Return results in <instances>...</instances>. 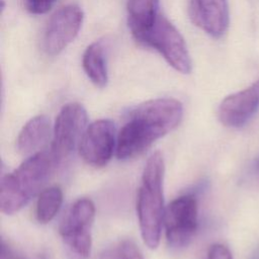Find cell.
I'll return each instance as SVG.
<instances>
[{"label": "cell", "mask_w": 259, "mask_h": 259, "mask_svg": "<svg viewBox=\"0 0 259 259\" xmlns=\"http://www.w3.org/2000/svg\"><path fill=\"white\" fill-rule=\"evenodd\" d=\"M183 116L182 103L156 98L134 108L116 138V156L127 160L142 154L154 142L173 131Z\"/></svg>", "instance_id": "6da1fadb"}, {"label": "cell", "mask_w": 259, "mask_h": 259, "mask_svg": "<svg viewBox=\"0 0 259 259\" xmlns=\"http://www.w3.org/2000/svg\"><path fill=\"white\" fill-rule=\"evenodd\" d=\"M58 164L51 150L38 151L4 175L0 183L1 211L13 214L21 209L41 189Z\"/></svg>", "instance_id": "7a4b0ae2"}, {"label": "cell", "mask_w": 259, "mask_h": 259, "mask_svg": "<svg viewBox=\"0 0 259 259\" xmlns=\"http://www.w3.org/2000/svg\"><path fill=\"white\" fill-rule=\"evenodd\" d=\"M164 173L163 155L156 152L151 155L145 165L137 200L141 235L144 243L150 249L158 247L164 222Z\"/></svg>", "instance_id": "3957f363"}, {"label": "cell", "mask_w": 259, "mask_h": 259, "mask_svg": "<svg viewBox=\"0 0 259 259\" xmlns=\"http://www.w3.org/2000/svg\"><path fill=\"white\" fill-rule=\"evenodd\" d=\"M135 39L156 50L176 71L182 74L191 72L192 62L187 45L179 30L165 16L159 14L153 25Z\"/></svg>", "instance_id": "277c9868"}, {"label": "cell", "mask_w": 259, "mask_h": 259, "mask_svg": "<svg viewBox=\"0 0 259 259\" xmlns=\"http://www.w3.org/2000/svg\"><path fill=\"white\" fill-rule=\"evenodd\" d=\"M87 111L78 102L65 104L55 121L51 151L60 163L80 144L87 128Z\"/></svg>", "instance_id": "5b68a950"}, {"label": "cell", "mask_w": 259, "mask_h": 259, "mask_svg": "<svg viewBox=\"0 0 259 259\" xmlns=\"http://www.w3.org/2000/svg\"><path fill=\"white\" fill-rule=\"evenodd\" d=\"M84 19L83 10L75 4L61 7L50 18L42 34L41 49L47 56H57L77 36Z\"/></svg>", "instance_id": "8992f818"}, {"label": "cell", "mask_w": 259, "mask_h": 259, "mask_svg": "<svg viewBox=\"0 0 259 259\" xmlns=\"http://www.w3.org/2000/svg\"><path fill=\"white\" fill-rule=\"evenodd\" d=\"M165 233L168 243L175 248L186 246L197 228V200L183 195L172 200L165 209Z\"/></svg>", "instance_id": "52a82bcc"}, {"label": "cell", "mask_w": 259, "mask_h": 259, "mask_svg": "<svg viewBox=\"0 0 259 259\" xmlns=\"http://www.w3.org/2000/svg\"><path fill=\"white\" fill-rule=\"evenodd\" d=\"M115 146L114 123L109 119H98L85 130L79 144V153L88 165L102 167L111 159Z\"/></svg>", "instance_id": "ba28073f"}, {"label": "cell", "mask_w": 259, "mask_h": 259, "mask_svg": "<svg viewBox=\"0 0 259 259\" xmlns=\"http://www.w3.org/2000/svg\"><path fill=\"white\" fill-rule=\"evenodd\" d=\"M259 109V79L247 88L228 95L219 106L220 121L228 127L244 126Z\"/></svg>", "instance_id": "9c48e42d"}, {"label": "cell", "mask_w": 259, "mask_h": 259, "mask_svg": "<svg viewBox=\"0 0 259 259\" xmlns=\"http://www.w3.org/2000/svg\"><path fill=\"white\" fill-rule=\"evenodd\" d=\"M191 21L213 38L222 37L230 21L228 0H189Z\"/></svg>", "instance_id": "30bf717a"}, {"label": "cell", "mask_w": 259, "mask_h": 259, "mask_svg": "<svg viewBox=\"0 0 259 259\" xmlns=\"http://www.w3.org/2000/svg\"><path fill=\"white\" fill-rule=\"evenodd\" d=\"M95 217V205L89 198H80L73 203L60 225L62 239L91 234Z\"/></svg>", "instance_id": "8fae6325"}, {"label": "cell", "mask_w": 259, "mask_h": 259, "mask_svg": "<svg viewBox=\"0 0 259 259\" xmlns=\"http://www.w3.org/2000/svg\"><path fill=\"white\" fill-rule=\"evenodd\" d=\"M51 121L47 115L30 118L21 128L17 141V151L23 155H33L50 138Z\"/></svg>", "instance_id": "7c38bea8"}, {"label": "cell", "mask_w": 259, "mask_h": 259, "mask_svg": "<svg viewBox=\"0 0 259 259\" xmlns=\"http://www.w3.org/2000/svg\"><path fill=\"white\" fill-rule=\"evenodd\" d=\"M159 0H126L127 24L134 37L148 30L159 16Z\"/></svg>", "instance_id": "4fadbf2b"}, {"label": "cell", "mask_w": 259, "mask_h": 259, "mask_svg": "<svg viewBox=\"0 0 259 259\" xmlns=\"http://www.w3.org/2000/svg\"><path fill=\"white\" fill-rule=\"evenodd\" d=\"M82 66L87 77L96 87L103 88L106 86L108 72L104 48L100 41L92 42L86 48L82 58Z\"/></svg>", "instance_id": "5bb4252c"}, {"label": "cell", "mask_w": 259, "mask_h": 259, "mask_svg": "<svg viewBox=\"0 0 259 259\" xmlns=\"http://www.w3.org/2000/svg\"><path fill=\"white\" fill-rule=\"evenodd\" d=\"M63 202V192L58 186H51L44 189L37 198L35 215L39 223L51 222L61 208Z\"/></svg>", "instance_id": "9a60e30c"}, {"label": "cell", "mask_w": 259, "mask_h": 259, "mask_svg": "<svg viewBox=\"0 0 259 259\" xmlns=\"http://www.w3.org/2000/svg\"><path fill=\"white\" fill-rule=\"evenodd\" d=\"M98 259H145L136 244L128 240L117 242L106 249Z\"/></svg>", "instance_id": "2e32d148"}, {"label": "cell", "mask_w": 259, "mask_h": 259, "mask_svg": "<svg viewBox=\"0 0 259 259\" xmlns=\"http://www.w3.org/2000/svg\"><path fill=\"white\" fill-rule=\"evenodd\" d=\"M58 0H24L26 10L31 14L47 13Z\"/></svg>", "instance_id": "e0dca14e"}, {"label": "cell", "mask_w": 259, "mask_h": 259, "mask_svg": "<svg viewBox=\"0 0 259 259\" xmlns=\"http://www.w3.org/2000/svg\"><path fill=\"white\" fill-rule=\"evenodd\" d=\"M207 259H233V255L227 246L217 243L209 247Z\"/></svg>", "instance_id": "ac0fdd59"}, {"label": "cell", "mask_w": 259, "mask_h": 259, "mask_svg": "<svg viewBox=\"0 0 259 259\" xmlns=\"http://www.w3.org/2000/svg\"><path fill=\"white\" fill-rule=\"evenodd\" d=\"M1 259H23L20 256H16L11 249L2 242V247H1Z\"/></svg>", "instance_id": "d6986e66"}]
</instances>
